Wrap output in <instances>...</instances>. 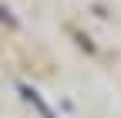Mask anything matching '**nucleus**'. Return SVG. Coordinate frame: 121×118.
Masks as SVG:
<instances>
[{"label": "nucleus", "mask_w": 121, "mask_h": 118, "mask_svg": "<svg viewBox=\"0 0 121 118\" xmlns=\"http://www.w3.org/2000/svg\"><path fill=\"white\" fill-rule=\"evenodd\" d=\"M17 91L24 95V101H27V105L34 108V111H37L40 118H57V115H54V108H51L47 101L40 98V91H37V88H30V84H17Z\"/></svg>", "instance_id": "1"}, {"label": "nucleus", "mask_w": 121, "mask_h": 118, "mask_svg": "<svg viewBox=\"0 0 121 118\" xmlns=\"http://www.w3.org/2000/svg\"><path fill=\"white\" fill-rule=\"evenodd\" d=\"M0 20H4L7 27H17V20H13V17H10V10H4V7H0Z\"/></svg>", "instance_id": "2"}]
</instances>
